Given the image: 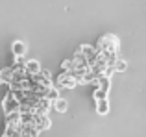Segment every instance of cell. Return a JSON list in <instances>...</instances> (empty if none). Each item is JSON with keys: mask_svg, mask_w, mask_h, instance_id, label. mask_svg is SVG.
<instances>
[{"mask_svg": "<svg viewBox=\"0 0 146 137\" xmlns=\"http://www.w3.org/2000/svg\"><path fill=\"white\" fill-rule=\"evenodd\" d=\"M2 109L6 115H9V113H19V109H21V102L17 100V96H15L13 91H7V94L4 96L2 100Z\"/></svg>", "mask_w": 146, "mask_h": 137, "instance_id": "cell-1", "label": "cell"}, {"mask_svg": "<svg viewBox=\"0 0 146 137\" xmlns=\"http://www.w3.org/2000/svg\"><path fill=\"white\" fill-rule=\"evenodd\" d=\"M32 124L39 132H43V130H48V128H50V119H48V115H39V113H33V122Z\"/></svg>", "mask_w": 146, "mask_h": 137, "instance_id": "cell-2", "label": "cell"}, {"mask_svg": "<svg viewBox=\"0 0 146 137\" xmlns=\"http://www.w3.org/2000/svg\"><path fill=\"white\" fill-rule=\"evenodd\" d=\"M76 78L70 74V72H63V74L57 78V87H67V89H72L76 85Z\"/></svg>", "mask_w": 146, "mask_h": 137, "instance_id": "cell-3", "label": "cell"}, {"mask_svg": "<svg viewBox=\"0 0 146 137\" xmlns=\"http://www.w3.org/2000/svg\"><path fill=\"white\" fill-rule=\"evenodd\" d=\"M21 137H39V130L33 124H21Z\"/></svg>", "mask_w": 146, "mask_h": 137, "instance_id": "cell-4", "label": "cell"}, {"mask_svg": "<svg viewBox=\"0 0 146 137\" xmlns=\"http://www.w3.org/2000/svg\"><path fill=\"white\" fill-rule=\"evenodd\" d=\"M11 52L15 54V59L24 58V54H26V45L22 43V41H15V43L11 45Z\"/></svg>", "mask_w": 146, "mask_h": 137, "instance_id": "cell-5", "label": "cell"}, {"mask_svg": "<svg viewBox=\"0 0 146 137\" xmlns=\"http://www.w3.org/2000/svg\"><path fill=\"white\" fill-rule=\"evenodd\" d=\"M13 80V67H6L0 70V83H7L9 85Z\"/></svg>", "mask_w": 146, "mask_h": 137, "instance_id": "cell-6", "label": "cell"}, {"mask_svg": "<svg viewBox=\"0 0 146 137\" xmlns=\"http://www.w3.org/2000/svg\"><path fill=\"white\" fill-rule=\"evenodd\" d=\"M24 67H26L28 76H33V74H37V72H41V65H39V61H35V59H32V61H26Z\"/></svg>", "mask_w": 146, "mask_h": 137, "instance_id": "cell-7", "label": "cell"}, {"mask_svg": "<svg viewBox=\"0 0 146 137\" xmlns=\"http://www.w3.org/2000/svg\"><path fill=\"white\" fill-rule=\"evenodd\" d=\"M52 108L56 109V111H59V113H63L65 109H67V102L63 100V98H56V100L52 102Z\"/></svg>", "mask_w": 146, "mask_h": 137, "instance_id": "cell-8", "label": "cell"}, {"mask_svg": "<svg viewBox=\"0 0 146 137\" xmlns=\"http://www.w3.org/2000/svg\"><path fill=\"white\" fill-rule=\"evenodd\" d=\"M126 61H118L117 59V63H115V70H118V72H122V70H126Z\"/></svg>", "mask_w": 146, "mask_h": 137, "instance_id": "cell-9", "label": "cell"}, {"mask_svg": "<svg viewBox=\"0 0 146 137\" xmlns=\"http://www.w3.org/2000/svg\"><path fill=\"white\" fill-rule=\"evenodd\" d=\"M2 137H11V135H7V134H4V135H2Z\"/></svg>", "mask_w": 146, "mask_h": 137, "instance_id": "cell-10", "label": "cell"}]
</instances>
